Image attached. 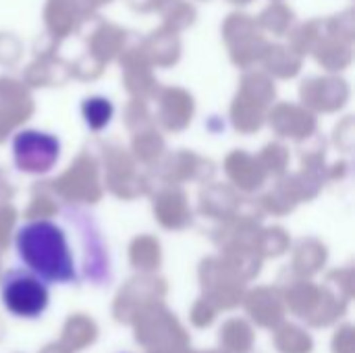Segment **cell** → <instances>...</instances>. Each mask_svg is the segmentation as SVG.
<instances>
[{"label": "cell", "mask_w": 355, "mask_h": 353, "mask_svg": "<svg viewBox=\"0 0 355 353\" xmlns=\"http://www.w3.org/2000/svg\"><path fill=\"white\" fill-rule=\"evenodd\" d=\"M52 221L29 223L19 229L15 246L25 268L48 285H104L110 281L106 248L87 216L77 214L73 233Z\"/></svg>", "instance_id": "1"}, {"label": "cell", "mask_w": 355, "mask_h": 353, "mask_svg": "<svg viewBox=\"0 0 355 353\" xmlns=\"http://www.w3.org/2000/svg\"><path fill=\"white\" fill-rule=\"evenodd\" d=\"M0 300L8 314L23 320H37L50 306L48 283L29 268H10L0 281Z\"/></svg>", "instance_id": "2"}]
</instances>
